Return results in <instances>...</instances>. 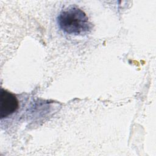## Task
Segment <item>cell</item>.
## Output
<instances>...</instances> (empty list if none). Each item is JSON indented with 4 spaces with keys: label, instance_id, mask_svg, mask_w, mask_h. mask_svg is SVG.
Masks as SVG:
<instances>
[{
    "label": "cell",
    "instance_id": "obj_1",
    "mask_svg": "<svg viewBox=\"0 0 156 156\" xmlns=\"http://www.w3.org/2000/svg\"><path fill=\"white\" fill-rule=\"evenodd\" d=\"M57 23L63 31L75 35L87 33L92 28L85 13L76 6H70L61 11Z\"/></svg>",
    "mask_w": 156,
    "mask_h": 156
},
{
    "label": "cell",
    "instance_id": "obj_2",
    "mask_svg": "<svg viewBox=\"0 0 156 156\" xmlns=\"http://www.w3.org/2000/svg\"><path fill=\"white\" fill-rule=\"evenodd\" d=\"M18 101L12 93L1 90L0 91V117L6 118L13 113L18 108Z\"/></svg>",
    "mask_w": 156,
    "mask_h": 156
}]
</instances>
